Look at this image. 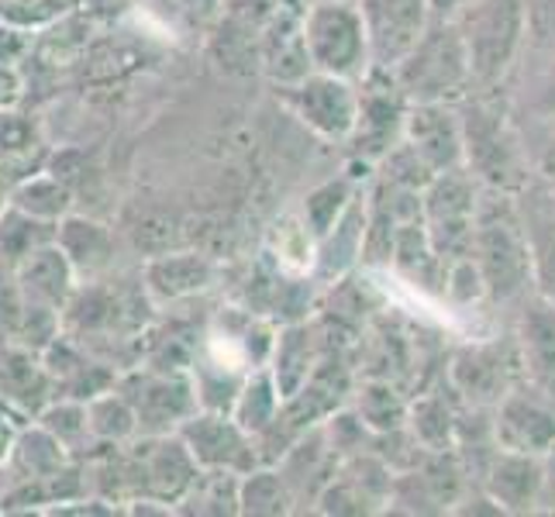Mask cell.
Wrapping results in <instances>:
<instances>
[{
	"instance_id": "10",
	"label": "cell",
	"mask_w": 555,
	"mask_h": 517,
	"mask_svg": "<svg viewBox=\"0 0 555 517\" xmlns=\"http://www.w3.org/2000/svg\"><path fill=\"white\" fill-rule=\"evenodd\" d=\"M397 469L383 458L376 449L341 458L332 483L321 490L314 510L318 514H338V517H370L387 514L393 496Z\"/></svg>"
},
{
	"instance_id": "29",
	"label": "cell",
	"mask_w": 555,
	"mask_h": 517,
	"mask_svg": "<svg viewBox=\"0 0 555 517\" xmlns=\"http://www.w3.org/2000/svg\"><path fill=\"white\" fill-rule=\"evenodd\" d=\"M166 283H156L159 290H166L169 297L177 294H190V290H201V286L210 280V266L204 259H169L163 266Z\"/></svg>"
},
{
	"instance_id": "32",
	"label": "cell",
	"mask_w": 555,
	"mask_h": 517,
	"mask_svg": "<svg viewBox=\"0 0 555 517\" xmlns=\"http://www.w3.org/2000/svg\"><path fill=\"white\" fill-rule=\"evenodd\" d=\"M469 4H476V0H428V11L438 22H455Z\"/></svg>"
},
{
	"instance_id": "1",
	"label": "cell",
	"mask_w": 555,
	"mask_h": 517,
	"mask_svg": "<svg viewBox=\"0 0 555 517\" xmlns=\"http://www.w3.org/2000/svg\"><path fill=\"white\" fill-rule=\"evenodd\" d=\"M466 135V169L490 190L525 194L534 180L525 128L507 90H473L459 101Z\"/></svg>"
},
{
	"instance_id": "18",
	"label": "cell",
	"mask_w": 555,
	"mask_h": 517,
	"mask_svg": "<svg viewBox=\"0 0 555 517\" xmlns=\"http://www.w3.org/2000/svg\"><path fill=\"white\" fill-rule=\"evenodd\" d=\"M518 349L525 362V376L539 387L555 390V300L534 290L518 303Z\"/></svg>"
},
{
	"instance_id": "3",
	"label": "cell",
	"mask_w": 555,
	"mask_h": 517,
	"mask_svg": "<svg viewBox=\"0 0 555 517\" xmlns=\"http://www.w3.org/2000/svg\"><path fill=\"white\" fill-rule=\"evenodd\" d=\"M473 69V90H507L528 52L525 0H476L455 17Z\"/></svg>"
},
{
	"instance_id": "15",
	"label": "cell",
	"mask_w": 555,
	"mask_h": 517,
	"mask_svg": "<svg viewBox=\"0 0 555 517\" xmlns=\"http://www.w3.org/2000/svg\"><path fill=\"white\" fill-rule=\"evenodd\" d=\"M480 487L504 514H542V455L496 449Z\"/></svg>"
},
{
	"instance_id": "13",
	"label": "cell",
	"mask_w": 555,
	"mask_h": 517,
	"mask_svg": "<svg viewBox=\"0 0 555 517\" xmlns=\"http://www.w3.org/2000/svg\"><path fill=\"white\" fill-rule=\"evenodd\" d=\"M404 139L435 172H449L466 166V135L459 104H411Z\"/></svg>"
},
{
	"instance_id": "25",
	"label": "cell",
	"mask_w": 555,
	"mask_h": 517,
	"mask_svg": "<svg viewBox=\"0 0 555 517\" xmlns=\"http://www.w3.org/2000/svg\"><path fill=\"white\" fill-rule=\"evenodd\" d=\"M238 501H242V514L253 517H286L300 510L280 466H256L242 473Z\"/></svg>"
},
{
	"instance_id": "21",
	"label": "cell",
	"mask_w": 555,
	"mask_h": 517,
	"mask_svg": "<svg viewBox=\"0 0 555 517\" xmlns=\"http://www.w3.org/2000/svg\"><path fill=\"white\" fill-rule=\"evenodd\" d=\"M518 201L534 256V290L555 300V190L531 180V186L518 194Z\"/></svg>"
},
{
	"instance_id": "6",
	"label": "cell",
	"mask_w": 555,
	"mask_h": 517,
	"mask_svg": "<svg viewBox=\"0 0 555 517\" xmlns=\"http://www.w3.org/2000/svg\"><path fill=\"white\" fill-rule=\"evenodd\" d=\"M483 183L466 166L438 172L421 194V218H425L428 238L442 262L466 259L473 248V228L480 215Z\"/></svg>"
},
{
	"instance_id": "23",
	"label": "cell",
	"mask_w": 555,
	"mask_h": 517,
	"mask_svg": "<svg viewBox=\"0 0 555 517\" xmlns=\"http://www.w3.org/2000/svg\"><path fill=\"white\" fill-rule=\"evenodd\" d=\"M463 400L452 390V397L442 393H421L411 400V414H408V428L428 452H446L455 449V435H459V414H463Z\"/></svg>"
},
{
	"instance_id": "17",
	"label": "cell",
	"mask_w": 555,
	"mask_h": 517,
	"mask_svg": "<svg viewBox=\"0 0 555 517\" xmlns=\"http://www.w3.org/2000/svg\"><path fill=\"white\" fill-rule=\"evenodd\" d=\"M286 476V483H291L294 496H297V507L304 510H314L321 490L332 483V476L338 473L341 458L338 452L332 449V442L324 438V428L314 425L311 431H304L297 442L286 449V455L276 463Z\"/></svg>"
},
{
	"instance_id": "9",
	"label": "cell",
	"mask_w": 555,
	"mask_h": 517,
	"mask_svg": "<svg viewBox=\"0 0 555 517\" xmlns=\"http://www.w3.org/2000/svg\"><path fill=\"white\" fill-rule=\"evenodd\" d=\"M276 98L318 139L341 145L349 142L359 118V80L311 69L294 83H280Z\"/></svg>"
},
{
	"instance_id": "16",
	"label": "cell",
	"mask_w": 555,
	"mask_h": 517,
	"mask_svg": "<svg viewBox=\"0 0 555 517\" xmlns=\"http://www.w3.org/2000/svg\"><path fill=\"white\" fill-rule=\"evenodd\" d=\"M373 35L376 66H393L428 28V0H359Z\"/></svg>"
},
{
	"instance_id": "12",
	"label": "cell",
	"mask_w": 555,
	"mask_h": 517,
	"mask_svg": "<svg viewBox=\"0 0 555 517\" xmlns=\"http://www.w3.org/2000/svg\"><path fill=\"white\" fill-rule=\"evenodd\" d=\"M183 445L197 458L201 469L248 473L262 466L256 435H248L228 411L194 414L183 425Z\"/></svg>"
},
{
	"instance_id": "24",
	"label": "cell",
	"mask_w": 555,
	"mask_h": 517,
	"mask_svg": "<svg viewBox=\"0 0 555 517\" xmlns=\"http://www.w3.org/2000/svg\"><path fill=\"white\" fill-rule=\"evenodd\" d=\"M531 66H518V87L507 90L514 114L521 121H545L555 118V52H525Z\"/></svg>"
},
{
	"instance_id": "14",
	"label": "cell",
	"mask_w": 555,
	"mask_h": 517,
	"mask_svg": "<svg viewBox=\"0 0 555 517\" xmlns=\"http://www.w3.org/2000/svg\"><path fill=\"white\" fill-rule=\"evenodd\" d=\"M366 221H370V186L352 201V207L341 215L328 232L314 242L311 280L318 286L341 283L356 266H362V248H366Z\"/></svg>"
},
{
	"instance_id": "28",
	"label": "cell",
	"mask_w": 555,
	"mask_h": 517,
	"mask_svg": "<svg viewBox=\"0 0 555 517\" xmlns=\"http://www.w3.org/2000/svg\"><path fill=\"white\" fill-rule=\"evenodd\" d=\"M521 121V118H518ZM525 139H528V152H531V169L534 180L545 183L548 190H555V118L545 121H521Z\"/></svg>"
},
{
	"instance_id": "30",
	"label": "cell",
	"mask_w": 555,
	"mask_h": 517,
	"mask_svg": "<svg viewBox=\"0 0 555 517\" xmlns=\"http://www.w3.org/2000/svg\"><path fill=\"white\" fill-rule=\"evenodd\" d=\"M528 52H555V0H525Z\"/></svg>"
},
{
	"instance_id": "20",
	"label": "cell",
	"mask_w": 555,
	"mask_h": 517,
	"mask_svg": "<svg viewBox=\"0 0 555 517\" xmlns=\"http://www.w3.org/2000/svg\"><path fill=\"white\" fill-rule=\"evenodd\" d=\"M262 66L273 76V83H294L311 73V55L304 46V0L283 4L270 28L262 31Z\"/></svg>"
},
{
	"instance_id": "31",
	"label": "cell",
	"mask_w": 555,
	"mask_h": 517,
	"mask_svg": "<svg viewBox=\"0 0 555 517\" xmlns=\"http://www.w3.org/2000/svg\"><path fill=\"white\" fill-rule=\"evenodd\" d=\"M542 514H555V442L542 452Z\"/></svg>"
},
{
	"instance_id": "8",
	"label": "cell",
	"mask_w": 555,
	"mask_h": 517,
	"mask_svg": "<svg viewBox=\"0 0 555 517\" xmlns=\"http://www.w3.org/2000/svg\"><path fill=\"white\" fill-rule=\"evenodd\" d=\"M521 379L528 376L514 332L463 345L449 366V387L469 408H496Z\"/></svg>"
},
{
	"instance_id": "4",
	"label": "cell",
	"mask_w": 555,
	"mask_h": 517,
	"mask_svg": "<svg viewBox=\"0 0 555 517\" xmlns=\"http://www.w3.org/2000/svg\"><path fill=\"white\" fill-rule=\"evenodd\" d=\"M411 104H459L473 93V69L455 22L431 17L417 42L390 66Z\"/></svg>"
},
{
	"instance_id": "5",
	"label": "cell",
	"mask_w": 555,
	"mask_h": 517,
	"mask_svg": "<svg viewBox=\"0 0 555 517\" xmlns=\"http://www.w3.org/2000/svg\"><path fill=\"white\" fill-rule=\"evenodd\" d=\"M304 46L311 69L362 80L373 66V35L359 0H311L304 4Z\"/></svg>"
},
{
	"instance_id": "26",
	"label": "cell",
	"mask_w": 555,
	"mask_h": 517,
	"mask_svg": "<svg viewBox=\"0 0 555 517\" xmlns=\"http://www.w3.org/2000/svg\"><path fill=\"white\" fill-rule=\"evenodd\" d=\"M280 411H283V393L276 387L270 366L248 373V379L242 383V390H238L235 404H232V417L248 435L259 438V435H266L276 425Z\"/></svg>"
},
{
	"instance_id": "11",
	"label": "cell",
	"mask_w": 555,
	"mask_h": 517,
	"mask_svg": "<svg viewBox=\"0 0 555 517\" xmlns=\"http://www.w3.org/2000/svg\"><path fill=\"white\" fill-rule=\"evenodd\" d=\"M493 431L501 449L542 455L555 442V390L521 379L493 408Z\"/></svg>"
},
{
	"instance_id": "33",
	"label": "cell",
	"mask_w": 555,
	"mask_h": 517,
	"mask_svg": "<svg viewBox=\"0 0 555 517\" xmlns=\"http://www.w3.org/2000/svg\"><path fill=\"white\" fill-rule=\"evenodd\" d=\"M304 4H311V0H304Z\"/></svg>"
},
{
	"instance_id": "27",
	"label": "cell",
	"mask_w": 555,
	"mask_h": 517,
	"mask_svg": "<svg viewBox=\"0 0 555 517\" xmlns=\"http://www.w3.org/2000/svg\"><path fill=\"white\" fill-rule=\"evenodd\" d=\"M352 408L376 435H387V431H397L408 425L411 400L400 393L390 379H366L356 390Z\"/></svg>"
},
{
	"instance_id": "2",
	"label": "cell",
	"mask_w": 555,
	"mask_h": 517,
	"mask_svg": "<svg viewBox=\"0 0 555 517\" xmlns=\"http://www.w3.org/2000/svg\"><path fill=\"white\" fill-rule=\"evenodd\" d=\"M469 256L487 283V300L496 308L534 294V256L518 197L483 186Z\"/></svg>"
},
{
	"instance_id": "7",
	"label": "cell",
	"mask_w": 555,
	"mask_h": 517,
	"mask_svg": "<svg viewBox=\"0 0 555 517\" xmlns=\"http://www.w3.org/2000/svg\"><path fill=\"white\" fill-rule=\"evenodd\" d=\"M411 101L400 90L390 66H373L359 80V118L349 135V159L373 169L387 152L404 139Z\"/></svg>"
},
{
	"instance_id": "19",
	"label": "cell",
	"mask_w": 555,
	"mask_h": 517,
	"mask_svg": "<svg viewBox=\"0 0 555 517\" xmlns=\"http://www.w3.org/2000/svg\"><path fill=\"white\" fill-rule=\"evenodd\" d=\"M324 359V345L314 332V324L308 321H291L276 332L273 356H270V373L276 379V387L283 400H291L311 383Z\"/></svg>"
},
{
	"instance_id": "22",
	"label": "cell",
	"mask_w": 555,
	"mask_h": 517,
	"mask_svg": "<svg viewBox=\"0 0 555 517\" xmlns=\"http://www.w3.org/2000/svg\"><path fill=\"white\" fill-rule=\"evenodd\" d=\"M370 180H373V169H366V166H356L352 163V169H346L341 177H335V180H324V183H318L308 197H304V210H300V221L308 224V232L314 235V242L328 232V228L346 215V210L352 207V201L362 194V190L370 186Z\"/></svg>"
}]
</instances>
